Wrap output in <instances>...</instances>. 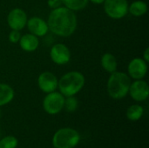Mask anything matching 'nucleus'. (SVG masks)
Listing matches in <instances>:
<instances>
[{
  "label": "nucleus",
  "instance_id": "nucleus-8",
  "mask_svg": "<svg viewBox=\"0 0 149 148\" xmlns=\"http://www.w3.org/2000/svg\"><path fill=\"white\" fill-rule=\"evenodd\" d=\"M28 20L26 12L21 8H13L7 15V24L11 30L21 31L25 26Z\"/></svg>",
  "mask_w": 149,
  "mask_h": 148
},
{
  "label": "nucleus",
  "instance_id": "nucleus-20",
  "mask_svg": "<svg viewBox=\"0 0 149 148\" xmlns=\"http://www.w3.org/2000/svg\"><path fill=\"white\" fill-rule=\"evenodd\" d=\"M79 107V100L75 96H70V97H65V106L64 108L69 112V113H73L75 112Z\"/></svg>",
  "mask_w": 149,
  "mask_h": 148
},
{
  "label": "nucleus",
  "instance_id": "nucleus-3",
  "mask_svg": "<svg viewBox=\"0 0 149 148\" xmlns=\"http://www.w3.org/2000/svg\"><path fill=\"white\" fill-rule=\"evenodd\" d=\"M130 85L131 79L127 73L116 71L111 73L107 79V91L112 99L120 100L128 95Z\"/></svg>",
  "mask_w": 149,
  "mask_h": 148
},
{
  "label": "nucleus",
  "instance_id": "nucleus-18",
  "mask_svg": "<svg viewBox=\"0 0 149 148\" xmlns=\"http://www.w3.org/2000/svg\"><path fill=\"white\" fill-rule=\"evenodd\" d=\"M63 6L76 12L86 9L89 3L88 0H61Z\"/></svg>",
  "mask_w": 149,
  "mask_h": 148
},
{
  "label": "nucleus",
  "instance_id": "nucleus-9",
  "mask_svg": "<svg viewBox=\"0 0 149 148\" xmlns=\"http://www.w3.org/2000/svg\"><path fill=\"white\" fill-rule=\"evenodd\" d=\"M148 71V63L142 58H133L127 65V75L134 80L144 79Z\"/></svg>",
  "mask_w": 149,
  "mask_h": 148
},
{
  "label": "nucleus",
  "instance_id": "nucleus-19",
  "mask_svg": "<svg viewBox=\"0 0 149 148\" xmlns=\"http://www.w3.org/2000/svg\"><path fill=\"white\" fill-rule=\"evenodd\" d=\"M18 140L12 135H8L0 140V148H17Z\"/></svg>",
  "mask_w": 149,
  "mask_h": 148
},
{
  "label": "nucleus",
  "instance_id": "nucleus-23",
  "mask_svg": "<svg viewBox=\"0 0 149 148\" xmlns=\"http://www.w3.org/2000/svg\"><path fill=\"white\" fill-rule=\"evenodd\" d=\"M142 58H143L147 63H148L149 62V47H147V48L144 50V51H143V53H142Z\"/></svg>",
  "mask_w": 149,
  "mask_h": 148
},
{
  "label": "nucleus",
  "instance_id": "nucleus-11",
  "mask_svg": "<svg viewBox=\"0 0 149 148\" xmlns=\"http://www.w3.org/2000/svg\"><path fill=\"white\" fill-rule=\"evenodd\" d=\"M38 86L44 93H50L58 90V79L51 72H43L37 79Z\"/></svg>",
  "mask_w": 149,
  "mask_h": 148
},
{
  "label": "nucleus",
  "instance_id": "nucleus-5",
  "mask_svg": "<svg viewBox=\"0 0 149 148\" xmlns=\"http://www.w3.org/2000/svg\"><path fill=\"white\" fill-rule=\"evenodd\" d=\"M102 4L106 15L112 19L119 20L128 14L127 0H104Z\"/></svg>",
  "mask_w": 149,
  "mask_h": 148
},
{
  "label": "nucleus",
  "instance_id": "nucleus-24",
  "mask_svg": "<svg viewBox=\"0 0 149 148\" xmlns=\"http://www.w3.org/2000/svg\"><path fill=\"white\" fill-rule=\"evenodd\" d=\"M88 1L94 4H102L104 2V0H88Z\"/></svg>",
  "mask_w": 149,
  "mask_h": 148
},
{
  "label": "nucleus",
  "instance_id": "nucleus-16",
  "mask_svg": "<svg viewBox=\"0 0 149 148\" xmlns=\"http://www.w3.org/2000/svg\"><path fill=\"white\" fill-rule=\"evenodd\" d=\"M14 97V89L6 83H0V107L10 103Z\"/></svg>",
  "mask_w": 149,
  "mask_h": 148
},
{
  "label": "nucleus",
  "instance_id": "nucleus-21",
  "mask_svg": "<svg viewBox=\"0 0 149 148\" xmlns=\"http://www.w3.org/2000/svg\"><path fill=\"white\" fill-rule=\"evenodd\" d=\"M21 33L19 31H15V30H11L10 32L8 35V39L10 43L12 44H18L20 38H21Z\"/></svg>",
  "mask_w": 149,
  "mask_h": 148
},
{
  "label": "nucleus",
  "instance_id": "nucleus-1",
  "mask_svg": "<svg viewBox=\"0 0 149 148\" xmlns=\"http://www.w3.org/2000/svg\"><path fill=\"white\" fill-rule=\"evenodd\" d=\"M46 22L49 31L60 38L71 37L78 27L76 13L65 6L51 10Z\"/></svg>",
  "mask_w": 149,
  "mask_h": 148
},
{
  "label": "nucleus",
  "instance_id": "nucleus-25",
  "mask_svg": "<svg viewBox=\"0 0 149 148\" xmlns=\"http://www.w3.org/2000/svg\"><path fill=\"white\" fill-rule=\"evenodd\" d=\"M0 116H1V111H0Z\"/></svg>",
  "mask_w": 149,
  "mask_h": 148
},
{
  "label": "nucleus",
  "instance_id": "nucleus-13",
  "mask_svg": "<svg viewBox=\"0 0 149 148\" xmlns=\"http://www.w3.org/2000/svg\"><path fill=\"white\" fill-rule=\"evenodd\" d=\"M39 38L28 32L21 36L18 44L20 48L25 52H33L38 50L39 46Z\"/></svg>",
  "mask_w": 149,
  "mask_h": 148
},
{
  "label": "nucleus",
  "instance_id": "nucleus-12",
  "mask_svg": "<svg viewBox=\"0 0 149 148\" xmlns=\"http://www.w3.org/2000/svg\"><path fill=\"white\" fill-rule=\"evenodd\" d=\"M28 31L38 38H43L49 32V27L47 22L39 17H31L28 18L26 26Z\"/></svg>",
  "mask_w": 149,
  "mask_h": 148
},
{
  "label": "nucleus",
  "instance_id": "nucleus-7",
  "mask_svg": "<svg viewBox=\"0 0 149 148\" xmlns=\"http://www.w3.org/2000/svg\"><path fill=\"white\" fill-rule=\"evenodd\" d=\"M51 60L58 65H65L71 61L72 52L67 45L62 43L55 44L50 50Z\"/></svg>",
  "mask_w": 149,
  "mask_h": 148
},
{
  "label": "nucleus",
  "instance_id": "nucleus-15",
  "mask_svg": "<svg viewBox=\"0 0 149 148\" xmlns=\"http://www.w3.org/2000/svg\"><path fill=\"white\" fill-rule=\"evenodd\" d=\"M148 10V3L142 0H136L128 5V13L135 17H140L147 14Z\"/></svg>",
  "mask_w": 149,
  "mask_h": 148
},
{
  "label": "nucleus",
  "instance_id": "nucleus-4",
  "mask_svg": "<svg viewBox=\"0 0 149 148\" xmlns=\"http://www.w3.org/2000/svg\"><path fill=\"white\" fill-rule=\"evenodd\" d=\"M80 141L79 132L71 127H63L58 129L52 137V145L54 148H74Z\"/></svg>",
  "mask_w": 149,
  "mask_h": 148
},
{
  "label": "nucleus",
  "instance_id": "nucleus-2",
  "mask_svg": "<svg viewBox=\"0 0 149 148\" xmlns=\"http://www.w3.org/2000/svg\"><path fill=\"white\" fill-rule=\"evenodd\" d=\"M86 78L79 71H71L65 72L58 79V92L65 97L77 95L85 86Z\"/></svg>",
  "mask_w": 149,
  "mask_h": 148
},
{
  "label": "nucleus",
  "instance_id": "nucleus-14",
  "mask_svg": "<svg viewBox=\"0 0 149 148\" xmlns=\"http://www.w3.org/2000/svg\"><path fill=\"white\" fill-rule=\"evenodd\" d=\"M100 65L105 72L108 73H113L117 71L118 68V62L116 57L110 52H106L101 56L100 58Z\"/></svg>",
  "mask_w": 149,
  "mask_h": 148
},
{
  "label": "nucleus",
  "instance_id": "nucleus-17",
  "mask_svg": "<svg viewBox=\"0 0 149 148\" xmlns=\"http://www.w3.org/2000/svg\"><path fill=\"white\" fill-rule=\"evenodd\" d=\"M144 114V108L142 106L139 104H134L131 105L126 113L127 118L131 121H138L141 119V117Z\"/></svg>",
  "mask_w": 149,
  "mask_h": 148
},
{
  "label": "nucleus",
  "instance_id": "nucleus-10",
  "mask_svg": "<svg viewBox=\"0 0 149 148\" xmlns=\"http://www.w3.org/2000/svg\"><path fill=\"white\" fill-rule=\"evenodd\" d=\"M128 94L136 102H142L148 99L149 85L144 79H137L131 82Z\"/></svg>",
  "mask_w": 149,
  "mask_h": 148
},
{
  "label": "nucleus",
  "instance_id": "nucleus-22",
  "mask_svg": "<svg viewBox=\"0 0 149 148\" xmlns=\"http://www.w3.org/2000/svg\"><path fill=\"white\" fill-rule=\"evenodd\" d=\"M47 5L51 10H54L60 6H63L61 0H47Z\"/></svg>",
  "mask_w": 149,
  "mask_h": 148
},
{
  "label": "nucleus",
  "instance_id": "nucleus-6",
  "mask_svg": "<svg viewBox=\"0 0 149 148\" xmlns=\"http://www.w3.org/2000/svg\"><path fill=\"white\" fill-rule=\"evenodd\" d=\"M65 99V97L57 91L46 93L42 103L44 111L50 115H56L59 113L64 109Z\"/></svg>",
  "mask_w": 149,
  "mask_h": 148
}]
</instances>
